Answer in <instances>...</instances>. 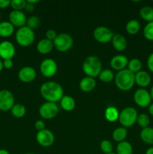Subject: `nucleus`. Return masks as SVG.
Returning a JSON list of instances; mask_svg holds the SVG:
<instances>
[{"mask_svg": "<svg viewBox=\"0 0 153 154\" xmlns=\"http://www.w3.org/2000/svg\"><path fill=\"white\" fill-rule=\"evenodd\" d=\"M40 93L46 102L56 103L60 102L64 96V90L58 83L46 81L40 86Z\"/></svg>", "mask_w": 153, "mask_h": 154, "instance_id": "1", "label": "nucleus"}, {"mask_svg": "<svg viewBox=\"0 0 153 154\" xmlns=\"http://www.w3.org/2000/svg\"><path fill=\"white\" fill-rule=\"evenodd\" d=\"M114 80L116 86L118 90L122 91H128L134 86L135 75L128 69H125L117 72Z\"/></svg>", "mask_w": 153, "mask_h": 154, "instance_id": "2", "label": "nucleus"}, {"mask_svg": "<svg viewBox=\"0 0 153 154\" xmlns=\"http://www.w3.org/2000/svg\"><path fill=\"white\" fill-rule=\"evenodd\" d=\"M82 71L87 77L96 78L102 71V63L100 59L95 56L86 57L82 63Z\"/></svg>", "mask_w": 153, "mask_h": 154, "instance_id": "3", "label": "nucleus"}, {"mask_svg": "<svg viewBox=\"0 0 153 154\" xmlns=\"http://www.w3.org/2000/svg\"><path fill=\"white\" fill-rule=\"evenodd\" d=\"M35 38L34 32L27 26L19 28L15 34V39L18 45L22 47H28L33 44Z\"/></svg>", "mask_w": 153, "mask_h": 154, "instance_id": "4", "label": "nucleus"}, {"mask_svg": "<svg viewBox=\"0 0 153 154\" xmlns=\"http://www.w3.org/2000/svg\"><path fill=\"white\" fill-rule=\"evenodd\" d=\"M138 113L135 108L132 107H127L119 112L118 121L122 127L129 128L133 126L136 123Z\"/></svg>", "mask_w": 153, "mask_h": 154, "instance_id": "5", "label": "nucleus"}, {"mask_svg": "<svg viewBox=\"0 0 153 154\" xmlns=\"http://www.w3.org/2000/svg\"><path fill=\"white\" fill-rule=\"evenodd\" d=\"M74 40L71 36L67 33H61L57 35L53 41L54 48L59 52H66L72 48Z\"/></svg>", "mask_w": 153, "mask_h": 154, "instance_id": "6", "label": "nucleus"}, {"mask_svg": "<svg viewBox=\"0 0 153 154\" xmlns=\"http://www.w3.org/2000/svg\"><path fill=\"white\" fill-rule=\"evenodd\" d=\"M134 101L135 104L140 108H148L152 102L149 91L145 88H140L134 92Z\"/></svg>", "mask_w": 153, "mask_h": 154, "instance_id": "7", "label": "nucleus"}, {"mask_svg": "<svg viewBox=\"0 0 153 154\" xmlns=\"http://www.w3.org/2000/svg\"><path fill=\"white\" fill-rule=\"evenodd\" d=\"M39 115L45 120H51L56 117L58 113V107L56 103L46 102L39 108Z\"/></svg>", "mask_w": 153, "mask_h": 154, "instance_id": "8", "label": "nucleus"}, {"mask_svg": "<svg viewBox=\"0 0 153 154\" xmlns=\"http://www.w3.org/2000/svg\"><path fill=\"white\" fill-rule=\"evenodd\" d=\"M58 66L56 62L51 58L44 59L40 65V71L45 78H52L56 74Z\"/></svg>", "mask_w": 153, "mask_h": 154, "instance_id": "9", "label": "nucleus"}, {"mask_svg": "<svg viewBox=\"0 0 153 154\" xmlns=\"http://www.w3.org/2000/svg\"><path fill=\"white\" fill-rule=\"evenodd\" d=\"M113 33L106 26H98L94 29L93 32V37L96 42L100 44H106L111 42Z\"/></svg>", "mask_w": 153, "mask_h": 154, "instance_id": "10", "label": "nucleus"}, {"mask_svg": "<svg viewBox=\"0 0 153 154\" xmlns=\"http://www.w3.org/2000/svg\"><path fill=\"white\" fill-rule=\"evenodd\" d=\"M14 96L8 90H0V110L2 111H10L14 105Z\"/></svg>", "mask_w": 153, "mask_h": 154, "instance_id": "11", "label": "nucleus"}, {"mask_svg": "<svg viewBox=\"0 0 153 154\" xmlns=\"http://www.w3.org/2000/svg\"><path fill=\"white\" fill-rule=\"evenodd\" d=\"M36 141L38 144L44 147H50L53 144L55 141V136H54L52 132L50 129H45L42 131L38 132L36 135Z\"/></svg>", "mask_w": 153, "mask_h": 154, "instance_id": "12", "label": "nucleus"}, {"mask_svg": "<svg viewBox=\"0 0 153 154\" xmlns=\"http://www.w3.org/2000/svg\"><path fill=\"white\" fill-rule=\"evenodd\" d=\"M16 54V49L9 41H3L0 43V58L3 60H12Z\"/></svg>", "mask_w": 153, "mask_h": 154, "instance_id": "13", "label": "nucleus"}, {"mask_svg": "<svg viewBox=\"0 0 153 154\" xmlns=\"http://www.w3.org/2000/svg\"><path fill=\"white\" fill-rule=\"evenodd\" d=\"M8 18L9 22L14 27L16 26L18 28H21V27L26 26L27 17L22 11L13 10L9 14Z\"/></svg>", "mask_w": 153, "mask_h": 154, "instance_id": "14", "label": "nucleus"}, {"mask_svg": "<svg viewBox=\"0 0 153 154\" xmlns=\"http://www.w3.org/2000/svg\"><path fill=\"white\" fill-rule=\"evenodd\" d=\"M37 76V72L34 68L31 66H25L18 72V78L23 83L32 82Z\"/></svg>", "mask_w": 153, "mask_h": 154, "instance_id": "15", "label": "nucleus"}, {"mask_svg": "<svg viewBox=\"0 0 153 154\" xmlns=\"http://www.w3.org/2000/svg\"><path fill=\"white\" fill-rule=\"evenodd\" d=\"M128 59L127 57L124 55H116L111 59L110 62V67L113 70L120 72L126 69L128 63Z\"/></svg>", "mask_w": 153, "mask_h": 154, "instance_id": "16", "label": "nucleus"}, {"mask_svg": "<svg viewBox=\"0 0 153 154\" xmlns=\"http://www.w3.org/2000/svg\"><path fill=\"white\" fill-rule=\"evenodd\" d=\"M152 82V78L150 74L146 71L141 70L135 74V84H137L141 88H146Z\"/></svg>", "mask_w": 153, "mask_h": 154, "instance_id": "17", "label": "nucleus"}, {"mask_svg": "<svg viewBox=\"0 0 153 154\" xmlns=\"http://www.w3.org/2000/svg\"><path fill=\"white\" fill-rule=\"evenodd\" d=\"M111 43H112L114 49L118 52H122L127 48V40L124 36L121 34H118V33L113 35L112 40H111Z\"/></svg>", "mask_w": 153, "mask_h": 154, "instance_id": "18", "label": "nucleus"}, {"mask_svg": "<svg viewBox=\"0 0 153 154\" xmlns=\"http://www.w3.org/2000/svg\"><path fill=\"white\" fill-rule=\"evenodd\" d=\"M96 87V81L94 78L90 77H85L80 81L79 87L81 91L84 93L92 92Z\"/></svg>", "mask_w": 153, "mask_h": 154, "instance_id": "19", "label": "nucleus"}, {"mask_svg": "<svg viewBox=\"0 0 153 154\" xmlns=\"http://www.w3.org/2000/svg\"><path fill=\"white\" fill-rule=\"evenodd\" d=\"M36 48H37L38 52L40 53V54L46 55V54H50L54 48L53 42L47 40L46 38L41 39L38 42Z\"/></svg>", "mask_w": 153, "mask_h": 154, "instance_id": "20", "label": "nucleus"}, {"mask_svg": "<svg viewBox=\"0 0 153 154\" xmlns=\"http://www.w3.org/2000/svg\"><path fill=\"white\" fill-rule=\"evenodd\" d=\"M60 106L64 111H71L76 107V102L73 97L68 95H64L60 100Z\"/></svg>", "mask_w": 153, "mask_h": 154, "instance_id": "21", "label": "nucleus"}, {"mask_svg": "<svg viewBox=\"0 0 153 154\" xmlns=\"http://www.w3.org/2000/svg\"><path fill=\"white\" fill-rule=\"evenodd\" d=\"M14 32V26L9 21L0 22V36L2 38H8Z\"/></svg>", "mask_w": 153, "mask_h": 154, "instance_id": "22", "label": "nucleus"}, {"mask_svg": "<svg viewBox=\"0 0 153 154\" xmlns=\"http://www.w3.org/2000/svg\"><path fill=\"white\" fill-rule=\"evenodd\" d=\"M140 137L145 144L153 145V128L148 126L145 129H142L140 133Z\"/></svg>", "mask_w": 153, "mask_h": 154, "instance_id": "23", "label": "nucleus"}, {"mask_svg": "<svg viewBox=\"0 0 153 154\" xmlns=\"http://www.w3.org/2000/svg\"><path fill=\"white\" fill-rule=\"evenodd\" d=\"M104 116L106 120L110 123H114L118 120L119 111L116 107L109 106L106 108L104 112Z\"/></svg>", "mask_w": 153, "mask_h": 154, "instance_id": "24", "label": "nucleus"}, {"mask_svg": "<svg viewBox=\"0 0 153 154\" xmlns=\"http://www.w3.org/2000/svg\"><path fill=\"white\" fill-rule=\"evenodd\" d=\"M128 135L127 129L124 127H118L112 132V139L116 142L120 143L122 141H125V138Z\"/></svg>", "mask_w": 153, "mask_h": 154, "instance_id": "25", "label": "nucleus"}, {"mask_svg": "<svg viewBox=\"0 0 153 154\" xmlns=\"http://www.w3.org/2000/svg\"><path fill=\"white\" fill-rule=\"evenodd\" d=\"M116 154H133V147L128 141H122L116 146Z\"/></svg>", "mask_w": 153, "mask_h": 154, "instance_id": "26", "label": "nucleus"}, {"mask_svg": "<svg viewBox=\"0 0 153 154\" xmlns=\"http://www.w3.org/2000/svg\"><path fill=\"white\" fill-rule=\"evenodd\" d=\"M125 29L129 35H136L140 30V23L136 20H130L126 24Z\"/></svg>", "mask_w": 153, "mask_h": 154, "instance_id": "27", "label": "nucleus"}, {"mask_svg": "<svg viewBox=\"0 0 153 154\" xmlns=\"http://www.w3.org/2000/svg\"><path fill=\"white\" fill-rule=\"evenodd\" d=\"M140 16L143 20L149 23L153 21V8L151 6H144L140 10Z\"/></svg>", "mask_w": 153, "mask_h": 154, "instance_id": "28", "label": "nucleus"}, {"mask_svg": "<svg viewBox=\"0 0 153 154\" xmlns=\"http://www.w3.org/2000/svg\"><path fill=\"white\" fill-rule=\"evenodd\" d=\"M142 64L140 60L137 58H133L130 60H129L128 63L127 69H128L130 72L134 73L135 75L136 73L139 72L140 71L142 70Z\"/></svg>", "mask_w": 153, "mask_h": 154, "instance_id": "29", "label": "nucleus"}, {"mask_svg": "<svg viewBox=\"0 0 153 154\" xmlns=\"http://www.w3.org/2000/svg\"><path fill=\"white\" fill-rule=\"evenodd\" d=\"M11 114L16 118H21L24 117L26 113V107L22 104H14L12 108L10 109Z\"/></svg>", "mask_w": 153, "mask_h": 154, "instance_id": "30", "label": "nucleus"}, {"mask_svg": "<svg viewBox=\"0 0 153 154\" xmlns=\"http://www.w3.org/2000/svg\"><path fill=\"white\" fill-rule=\"evenodd\" d=\"M98 78L100 81L104 83H110L114 80L115 76H114V73L112 72V70L110 69H104L100 72L99 74Z\"/></svg>", "mask_w": 153, "mask_h": 154, "instance_id": "31", "label": "nucleus"}, {"mask_svg": "<svg viewBox=\"0 0 153 154\" xmlns=\"http://www.w3.org/2000/svg\"><path fill=\"white\" fill-rule=\"evenodd\" d=\"M136 123L142 129L148 127L150 125V117H148V114H144V113L138 114L137 119H136Z\"/></svg>", "mask_w": 153, "mask_h": 154, "instance_id": "32", "label": "nucleus"}, {"mask_svg": "<svg viewBox=\"0 0 153 154\" xmlns=\"http://www.w3.org/2000/svg\"><path fill=\"white\" fill-rule=\"evenodd\" d=\"M142 33H143L144 38L146 40L153 42V21L147 23L146 25L144 26Z\"/></svg>", "mask_w": 153, "mask_h": 154, "instance_id": "33", "label": "nucleus"}, {"mask_svg": "<svg viewBox=\"0 0 153 154\" xmlns=\"http://www.w3.org/2000/svg\"><path fill=\"white\" fill-rule=\"evenodd\" d=\"M100 148L104 153L108 154L112 153L113 146L109 140H103L100 144Z\"/></svg>", "mask_w": 153, "mask_h": 154, "instance_id": "34", "label": "nucleus"}, {"mask_svg": "<svg viewBox=\"0 0 153 154\" xmlns=\"http://www.w3.org/2000/svg\"><path fill=\"white\" fill-rule=\"evenodd\" d=\"M26 0H11L10 1V7L15 11H22L25 9L26 5Z\"/></svg>", "mask_w": 153, "mask_h": 154, "instance_id": "35", "label": "nucleus"}, {"mask_svg": "<svg viewBox=\"0 0 153 154\" xmlns=\"http://www.w3.org/2000/svg\"><path fill=\"white\" fill-rule=\"evenodd\" d=\"M40 18L38 16H31L27 19L26 22V26L28 27V28L32 29H36L40 24Z\"/></svg>", "mask_w": 153, "mask_h": 154, "instance_id": "36", "label": "nucleus"}, {"mask_svg": "<svg viewBox=\"0 0 153 154\" xmlns=\"http://www.w3.org/2000/svg\"><path fill=\"white\" fill-rule=\"evenodd\" d=\"M57 33L55 31L54 29H48L47 31L46 32V33H45V36H46V38L47 39V40L49 41H51V42H53V41L55 40L56 38L57 37Z\"/></svg>", "mask_w": 153, "mask_h": 154, "instance_id": "37", "label": "nucleus"}, {"mask_svg": "<svg viewBox=\"0 0 153 154\" xmlns=\"http://www.w3.org/2000/svg\"><path fill=\"white\" fill-rule=\"evenodd\" d=\"M34 128L38 132L45 129V123L43 120H38L34 123Z\"/></svg>", "mask_w": 153, "mask_h": 154, "instance_id": "38", "label": "nucleus"}, {"mask_svg": "<svg viewBox=\"0 0 153 154\" xmlns=\"http://www.w3.org/2000/svg\"><path fill=\"white\" fill-rule=\"evenodd\" d=\"M147 67L148 70L153 73V52L149 54L148 59H147Z\"/></svg>", "mask_w": 153, "mask_h": 154, "instance_id": "39", "label": "nucleus"}, {"mask_svg": "<svg viewBox=\"0 0 153 154\" xmlns=\"http://www.w3.org/2000/svg\"><path fill=\"white\" fill-rule=\"evenodd\" d=\"M14 63L12 60H3V66L4 69H10L13 67Z\"/></svg>", "mask_w": 153, "mask_h": 154, "instance_id": "40", "label": "nucleus"}, {"mask_svg": "<svg viewBox=\"0 0 153 154\" xmlns=\"http://www.w3.org/2000/svg\"><path fill=\"white\" fill-rule=\"evenodd\" d=\"M10 5V0H0V8H6Z\"/></svg>", "mask_w": 153, "mask_h": 154, "instance_id": "41", "label": "nucleus"}, {"mask_svg": "<svg viewBox=\"0 0 153 154\" xmlns=\"http://www.w3.org/2000/svg\"><path fill=\"white\" fill-rule=\"evenodd\" d=\"M34 8H35V7H34V5L30 4V3H28V2L26 3V8H25L26 11L28 12V13H32V12L34 11Z\"/></svg>", "mask_w": 153, "mask_h": 154, "instance_id": "42", "label": "nucleus"}, {"mask_svg": "<svg viewBox=\"0 0 153 154\" xmlns=\"http://www.w3.org/2000/svg\"><path fill=\"white\" fill-rule=\"evenodd\" d=\"M148 114L153 117V102H152L149 106L148 107Z\"/></svg>", "mask_w": 153, "mask_h": 154, "instance_id": "43", "label": "nucleus"}, {"mask_svg": "<svg viewBox=\"0 0 153 154\" xmlns=\"http://www.w3.org/2000/svg\"><path fill=\"white\" fill-rule=\"evenodd\" d=\"M145 154H153V147H150L146 150Z\"/></svg>", "mask_w": 153, "mask_h": 154, "instance_id": "44", "label": "nucleus"}, {"mask_svg": "<svg viewBox=\"0 0 153 154\" xmlns=\"http://www.w3.org/2000/svg\"><path fill=\"white\" fill-rule=\"evenodd\" d=\"M26 2L28 3H30V4L34 5H35V4H37V3L39 2L38 0H27Z\"/></svg>", "mask_w": 153, "mask_h": 154, "instance_id": "45", "label": "nucleus"}, {"mask_svg": "<svg viewBox=\"0 0 153 154\" xmlns=\"http://www.w3.org/2000/svg\"><path fill=\"white\" fill-rule=\"evenodd\" d=\"M0 154H10L8 150H4V149H1L0 150Z\"/></svg>", "mask_w": 153, "mask_h": 154, "instance_id": "46", "label": "nucleus"}, {"mask_svg": "<svg viewBox=\"0 0 153 154\" xmlns=\"http://www.w3.org/2000/svg\"><path fill=\"white\" fill-rule=\"evenodd\" d=\"M149 93H150V96H151V98H152V100L153 101V86L151 87V89H150L149 90Z\"/></svg>", "mask_w": 153, "mask_h": 154, "instance_id": "47", "label": "nucleus"}, {"mask_svg": "<svg viewBox=\"0 0 153 154\" xmlns=\"http://www.w3.org/2000/svg\"><path fill=\"white\" fill-rule=\"evenodd\" d=\"M3 69H4V66H3V61H2V60L0 59V72L2 71Z\"/></svg>", "mask_w": 153, "mask_h": 154, "instance_id": "48", "label": "nucleus"}, {"mask_svg": "<svg viewBox=\"0 0 153 154\" xmlns=\"http://www.w3.org/2000/svg\"><path fill=\"white\" fill-rule=\"evenodd\" d=\"M26 154H35V153H26Z\"/></svg>", "mask_w": 153, "mask_h": 154, "instance_id": "49", "label": "nucleus"}, {"mask_svg": "<svg viewBox=\"0 0 153 154\" xmlns=\"http://www.w3.org/2000/svg\"><path fill=\"white\" fill-rule=\"evenodd\" d=\"M108 154H116V153H113V152H112V153H108Z\"/></svg>", "mask_w": 153, "mask_h": 154, "instance_id": "50", "label": "nucleus"}]
</instances>
